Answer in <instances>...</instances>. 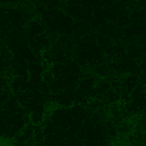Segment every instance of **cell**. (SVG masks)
I'll return each mask as SVG.
<instances>
[{"label":"cell","instance_id":"cell-1","mask_svg":"<svg viewBox=\"0 0 146 146\" xmlns=\"http://www.w3.org/2000/svg\"><path fill=\"white\" fill-rule=\"evenodd\" d=\"M3 146H12V141L10 140H3Z\"/></svg>","mask_w":146,"mask_h":146}]
</instances>
